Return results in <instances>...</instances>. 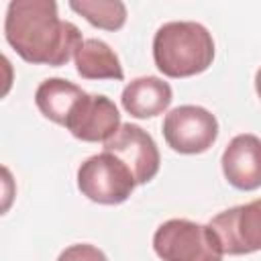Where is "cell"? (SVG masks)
<instances>
[{
  "label": "cell",
  "mask_w": 261,
  "mask_h": 261,
  "mask_svg": "<svg viewBox=\"0 0 261 261\" xmlns=\"http://www.w3.org/2000/svg\"><path fill=\"white\" fill-rule=\"evenodd\" d=\"M226 181L243 192L261 188V139L249 133L237 135L220 157Z\"/></svg>",
  "instance_id": "9c48e42d"
},
{
  "label": "cell",
  "mask_w": 261,
  "mask_h": 261,
  "mask_svg": "<svg viewBox=\"0 0 261 261\" xmlns=\"http://www.w3.org/2000/svg\"><path fill=\"white\" fill-rule=\"evenodd\" d=\"M86 96V92L61 77H49L41 82V86L35 92V104L41 110V114L55 124L65 126L69 114L73 112L75 104Z\"/></svg>",
  "instance_id": "8fae6325"
},
{
  "label": "cell",
  "mask_w": 261,
  "mask_h": 261,
  "mask_svg": "<svg viewBox=\"0 0 261 261\" xmlns=\"http://www.w3.org/2000/svg\"><path fill=\"white\" fill-rule=\"evenodd\" d=\"M104 151L112 153L130 169L137 186L151 181L159 171V149L153 137L139 124H120L116 135L104 143Z\"/></svg>",
  "instance_id": "52a82bcc"
},
{
  "label": "cell",
  "mask_w": 261,
  "mask_h": 261,
  "mask_svg": "<svg viewBox=\"0 0 261 261\" xmlns=\"http://www.w3.org/2000/svg\"><path fill=\"white\" fill-rule=\"evenodd\" d=\"M69 8L104 31H118L126 22V6L118 0H73Z\"/></svg>",
  "instance_id": "4fadbf2b"
},
{
  "label": "cell",
  "mask_w": 261,
  "mask_h": 261,
  "mask_svg": "<svg viewBox=\"0 0 261 261\" xmlns=\"http://www.w3.org/2000/svg\"><path fill=\"white\" fill-rule=\"evenodd\" d=\"M73 59H75V69L84 80H122L124 77L118 55L110 49L108 43L100 39H84Z\"/></svg>",
  "instance_id": "7c38bea8"
},
{
  "label": "cell",
  "mask_w": 261,
  "mask_h": 261,
  "mask_svg": "<svg viewBox=\"0 0 261 261\" xmlns=\"http://www.w3.org/2000/svg\"><path fill=\"white\" fill-rule=\"evenodd\" d=\"M65 128L80 141L106 143L120 128V112L110 98L86 92L69 114Z\"/></svg>",
  "instance_id": "ba28073f"
},
{
  "label": "cell",
  "mask_w": 261,
  "mask_h": 261,
  "mask_svg": "<svg viewBox=\"0 0 261 261\" xmlns=\"http://www.w3.org/2000/svg\"><path fill=\"white\" fill-rule=\"evenodd\" d=\"M255 90H257V96L261 98V67H259L257 73H255Z\"/></svg>",
  "instance_id": "9a60e30c"
},
{
  "label": "cell",
  "mask_w": 261,
  "mask_h": 261,
  "mask_svg": "<svg viewBox=\"0 0 261 261\" xmlns=\"http://www.w3.org/2000/svg\"><path fill=\"white\" fill-rule=\"evenodd\" d=\"M173 100L171 86L155 75H143L133 80L120 96L122 108L135 118H153L163 114Z\"/></svg>",
  "instance_id": "30bf717a"
},
{
  "label": "cell",
  "mask_w": 261,
  "mask_h": 261,
  "mask_svg": "<svg viewBox=\"0 0 261 261\" xmlns=\"http://www.w3.org/2000/svg\"><path fill=\"white\" fill-rule=\"evenodd\" d=\"M163 137L175 153L198 155L214 145L218 137V120L202 106H177L163 118Z\"/></svg>",
  "instance_id": "5b68a950"
},
{
  "label": "cell",
  "mask_w": 261,
  "mask_h": 261,
  "mask_svg": "<svg viewBox=\"0 0 261 261\" xmlns=\"http://www.w3.org/2000/svg\"><path fill=\"white\" fill-rule=\"evenodd\" d=\"M57 261H108V257L94 245L77 243L67 249H63L57 257Z\"/></svg>",
  "instance_id": "5bb4252c"
},
{
  "label": "cell",
  "mask_w": 261,
  "mask_h": 261,
  "mask_svg": "<svg viewBox=\"0 0 261 261\" xmlns=\"http://www.w3.org/2000/svg\"><path fill=\"white\" fill-rule=\"evenodd\" d=\"M153 249L163 261H222V249L208 224L171 218L153 234Z\"/></svg>",
  "instance_id": "3957f363"
},
{
  "label": "cell",
  "mask_w": 261,
  "mask_h": 261,
  "mask_svg": "<svg viewBox=\"0 0 261 261\" xmlns=\"http://www.w3.org/2000/svg\"><path fill=\"white\" fill-rule=\"evenodd\" d=\"M153 59L167 77H192L212 65L214 39L200 22H165L153 37Z\"/></svg>",
  "instance_id": "7a4b0ae2"
},
{
  "label": "cell",
  "mask_w": 261,
  "mask_h": 261,
  "mask_svg": "<svg viewBox=\"0 0 261 261\" xmlns=\"http://www.w3.org/2000/svg\"><path fill=\"white\" fill-rule=\"evenodd\" d=\"M4 37L29 63L65 65L84 43L80 29L59 18L53 0H14L6 8Z\"/></svg>",
  "instance_id": "6da1fadb"
},
{
  "label": "cell",
  "mask_w": 261,
  "mask_h": 261,
  "mask_svg": "<svg viewBox=\"0 0 261 261\" xmlns=\"http://www.w3.org/2000/svg\"><path fill=\"white\" fill-rule=\"evenodd\" d=\"M137 181L130 169L112 153L88 157L77 167V190L96 204H122L133 194Z\"/></svg>",
  "instance_id": "277c9868"
},
{
  "label": "cell",
  "mask_w": 261,
  "mask_h": 261,
  "mask_svg": "<svg viewBox=\"0 0 261 261\" xmlns=\"http://www.w3.org/2000/svg\"><path fill=\"white\" fill-rule=\"evenodd\" d=\"M208 226L214 230L226 255L261 251V198L216 214Z\"/></svg>",
  "instance_id": "8992f818"
}]
</instances>
